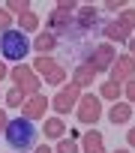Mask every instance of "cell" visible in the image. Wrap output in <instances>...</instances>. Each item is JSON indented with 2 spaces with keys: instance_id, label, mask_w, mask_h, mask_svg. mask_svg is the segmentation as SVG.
Listing matches in <instances>:
<instances>
[{
  "instance_id": "1",
  "label": "cell",
  "mask_w": 135,
  "mask_h": 153,
  "mask_svg": "<svg viewBox=\"0 0 135 153\" xmlns=\"http://www.w3.org/2000/svg\"><path fill=\"white\" fill-rule=\"evenodd\" d=\"M3 135H6V144L12 150H33V144H36V129H33V120H27V117L9 120Z\"/></svg>"
},
{
  "instance_id": "2",
  "label": "cell",
  "mask_w": 135,
  "mask_h": 153,
  "mask_svg": "<svg viewBox=\"0 0 135 153\" xmlns=\"http://www.w3.org/2000/svg\"><path fill=\"white\" fill-rule=\"evenodd\" d=\"M27 51H30V42H27L24 33H18V30H6L3 36H0V54H3L6 60L18 63L21 57H27Z\"/></svg>"
},
{
  "instance_id": "3",
  "label": "cell",
  "mask_w": 135,
  "mask_h": 153,
  "mask_svg": "<svg viewBox=\"0 0 135 153\" xmlns=\"http://www.w3.org/2000/svg\"><path fill=\"white\" fill-rule=\"evenodd\" d=\"M12 81H15V87H18L24 96H36V93H39V75H36L30 66H24V63H15Z\"/></svg>"
},
{
  "instance_id": "4",
  "label": "cell",
  "mask_w": 135,
  "mask_h": 153,
  "mask_svg": "<svg viewBox=\"0 0 135 153\" xmlns=\"http://www.w3.org/2000/svg\"><path fill=\"white\" fill-rule=\"evenodd\" d=\"M78 99H81V87L69 81V84H66V87H63V90L51 99V108L57 111V117H63V114H69V111L78 105Z\"/></svg>"
},
{
  "instance_id": "5",
  "label": "cell",
  "mask_w": 135,
  "mask_h": 153,
  "mask_svg": "<svg viewBox=\"0 0 135 153\" xmlns=\"http://www.w3.org/2000/svg\"><path fill=\"white\" fill-rule=\"evenodd\" d=\"M75 114H78V123L93 126V123L102 117V102H99V96H93V93L81 96V99H78V105H75Z\"/></svg>"
},
{
  "instance_id": "6",
  "label": "cell",
  "mask_w": 135,
  "mask_h": 153,
  "mask_svg": "<svg viewBox=\"0 0 135 153\" xmlns=\"http://www.w3.org/2000/svg\"><path fill=\"white\" fill-rule=\"evenodd\" d=\"M114 60H117V51H114L111 45H96V48L90 51V57H87V66H90L93 72H108V69L114 66Z\"/></svg>"
},
{
  "instance_id": "7",
  "label": "cell",
  "mask_w": 135,
  "mask_h": 153,
  "mask_svg": "<svg viewBox=\"0 0 135 153\" xmlns=\"http://www.w3.org/2000/svg\"><path fill=\"white\" fill-rule=\"evenodd\" d=\"M108 81H114V84H120V81H135V57H132V54H117Z\"/></svg>"
},
{
  "instance_id": "8",
  "label": "cell",
  "mask_w": 135,
  "mask_h": 153,
  "mask_svg": "<svg viewBox=\"0 0 135 153\" xmlns=\"http://www.w3.org/2000/svg\"><path fill=\"white\" fill-rule=\"evenodd\" d=\"M48 105H51V102H48L42 93H36V96H27V99H24V105H21V114H24L27 120H39V117H45Z\"/></svg>"
},
{
  "instance_id": "9",
  "label": "cell",
  "mask_w": 135,
  "mask_h": 153,
  "mask_svg": "<svg viewBox=\"0 0 135 153\" xmlns=\"http://www.w3.org/2000/svg\"><path fill=\"white\" fill-rule=\"evenodd\" d=\"M48 27H51V33L57 36V33H63V30H72V18L66 15V12H60V9H54V12L48 15Z\"/></svg>"
},
{
  "instance_id": "10",
  "label": "cell",
  "mask_w": 135,
  "mask_h": 153,
  "mask_svg": "<svg viewBox=\"0 0 135 153\" xmlns=\"http://www.w3.org/2000/svg\"><path fill=\"white\" fill-rule=\"evenodd\" d=\"M102 33H105L108 42H129V30H126L120 21H108V24L102 27Z\"/></svg>"
},
{
  "instance_id": "11",
  "label": "cell",
  "mask_w": 135,
  "mask_h": 153,
  "mask_svg": "<svg viewBox=\"0 0 135 153\" xmlns=\"http://www.w3.org/2000/svg\"><path fill=\"white\" fill-rule=\"evenodd\" d=\"M129 117H132V105L129 102H114L111 111H108V120L111 123H129Z\"/></svg>"
},
{
  "instance_id": "12",
  "label": "cell",
  "mask_w": 135,
  "mask_h": 153,
  "mask_svg": "<svg viewBox=\"0 0 135 153\" xmlns=\"http://www.w3.org/2000/svg\"><path fill=\"white\" fill-rule=\"evenodd\" d=\"M81 141H84V153H105V144H102V132L99 129H90Z\"/></svg>"
},
{
  "instance_id": "13",
  "label": "cell",
  "mask_w": 135,
  "mask_h": 153,
  "mask_svg": "<svg viewBox=\"0 0 135 153\" xmlns=\"http://www.w3.org/2000/svg\"><path fill=\"white\" fill-rule=\"evenodd\" d=\"M33 45H36L39 54H48V51L57 48V36H54L51 30H42V33H36V42H33Z\"/></svg>"
},
{
  "instance_id": "14",
  "label": "cell",
  "mask_w": 135,
  "mask_h": 153,
  "mask_svg": "<svg viewBox=\"0 0 135 153\" xmlns=\"http://www.w3.org/2000/svg\"><path fill=\"white\" fill-rule=\"evenodd\" d=\"M63 129H66L63 117H48V120H45V126H42L45 138H54V141H60V138H63Z\"/></svg>"
},
{
  "instance_id": "15",
  "label": "cell",
  "mask_w": 135,
  "mask_h": 153,
  "mask_svg": "<svg viewBox=\"0 0 135 153\" xmlns=\"http://www.w3.org/2000/svg\"><path fill=\"white\" fill-rule=\"evenodd\" d=\"M42 75H45V84H51V87H60V84L66 81V69H63L60 63H54V66H51L48 72H42Z\"/></svg>"
},
{
  "instance_id": "16",
  "label": "cell",
  "mask_w": 135,
  "mask_h": 153,
  "mask_svg": "<svg viewBox=\"0 0 135 153\" xmlns=\"http://www.w3.org/2000/svg\"><path fill=\"white\" fill-rule=\"evenodd\" d=\"M18 27L24 30V33H36L39 30V15L30 9V12H24V15H18Z\"/></svg>"
},
{
  "instance_id": "17",
  "label": "cell",
  "mask_w": 135,
  "mask_h": 153,
  "mask_svg": "<svg viewBox=\"0 0 135 153\" xmlns=\"http://www.w3.org/2000/svg\"><path fill=\"white\" fill-rule=\"evenodd\" d=\"M93 75H96V72H93V69L84 63V66H78V69H75V75H72V84H78V87H90Z\"/></svg>"
},
{
  "instance_id": "18",
  "label": "cell",
  "mask_w": 135,
  "mask_h": 153,
  "mask_svg": "<svg viewBox=\"0 0 135 153\" xmlns=\"http://www.w3.org/2000/svg\"><path fill=\"white\" fill-rule=\"evenodd\" d=\"M96 15H99L96 6H81V9H78V24H81V27H90V24L96 21Z\"/></svg>"
},
{
  "instance_id": "19",
  "label": "cell",
  "mask_w": 135,
  "mask_h": 153,
  "mask_svg": "<svg viewBox=\"0 0 135 153\" xmlns=\"http://www.w3.org/2000/svg\"><path fill=\"white\" fill-rule=\"evenodd\" d=\"M99 96H102V99H111V102H117V99H120V84H114V81H102V87H99Z\"/></svg>"
},
{
  "instance_id": "20",
  "label": "cell",
  "mask_w": 135,
  "mask_h": 153,
  "mask_svg": "<svg viewBox=\"0 0 135 153\" xmlns=\"http://www.w3.org/2000/svg\"><path fill=\"white\" fill-rule=\"evenodd\" d=\"M6 9H9L12 15H15V12H18V15H24V12H30V3H27V0H9Z\"/></svg>"
},
{
  "instance_id": "21",
  "label": "cell",
  "mask_w": 135,
  "mask_h": 153,
  "mask_svg": "<svg viewBox=\"0 0 135 153\" xmlns=\"http://www.w3.org/2000/svg\"><path fill=\"white\" fill-rule=\"evenodd\" d=\"M54 153H78V141H72V138H66V141H63V138H60Z\"/></svg>"
},
{
  "instance_id": "22",
  "label": "cell",
  "mask_w": 135,
  "mask_h": 153,
  "mask_svg": "<svg viewBox=\"0 0 135 153\" xmlns=\"http://www.w3.org/2000/svg\"><path fill=\"white\" fill-rule=\"evenodd\" d=\"M120 24H123L126 30H135V9H132V6L120 12Z\"/></svg>"
},
{
  "instance_id": "23",
  "label": "cell",
  "mask_w": 135,
  "mask_h": 153,
  "mask_svg": "<svg viewBox=\"0 0 135 153\" xmlns=\"http://www.w3.org/2000/svg\"><path fill=\"white\" fill-rule=\"evenodd\" d=\"M6 30H12V12L3 6L0 9V33H6Z\"/></svg>"
},
{
  "instance_id": "24",
  "label": "cell",
  "mask_w": 135,
  "mask_h": 153,
  "mask_svg": "<svg viewBox=\"0 0 135 153\" xmlns=\"http://www.w3.org/2000/svg\"><path fill=\"white\" fill-rule=\"evenodd\" d=\"M24 99H27V96H24L18 87H12V90L6 93V102H9V105H24Z\"/></svg>"
},
{
  "instance_id": "25",
  "label": "cell",
  "mask_w": 135,
  "mask_h": 153,
  "mask_svg": "<svg viewBox=\"0 0 135 153\" xmlns=\"http://www.w3.org/2000/svg\"><path fill=\"white\" fill-rule=\"evenodd\" d=\"M54 9H60V12H66V15H69L72 9H78V3H72V0H60V3H57Z\"/></svg>"
},
{
  "instance_id": "26",
  "label": "cell",
  "mask_w": 135,
  "mask_h": 153,
  "mask_svg": "<svg viewBox=\"0 0 135 153\" xmlns=\"http://www.w3.org/2000/svg\"><path fill=\"white\" fill-rule=\"evenodd\" d=\"M126 99L135 102V81H126Z\"/></svg>"
},
{
  "instance_id": "27",
  "label": "cell",
  "mask_w": 135,
  "mask_h": 153,
  "mask_svg": "<svg viewBox=\"0 0 135 153\" xmlns=\"http://www.w3.org/2000/svg\"><path fill=\"white\" fill-rule=\"evenodd\" d=\"M6 126H9V117H6V111H3V108H0V135L6 132Z\"/></svg>"
},
{
  "instance_id": "28",
  "label": "cell",
  "mask_w": 135,
  "mask_h": 153,
  "mask_svg": "<svg viewBox=\"0 0 135 153\" xmlns=\"http://www.w3.org/2000/svg\"><path fill=\"white\" fill-rule=\"evenodd\" d=\"M126 144H132V147H135V129H126Z\"/></svg>"
},
{
  "instance_id": "29",
  "label": "cell",
  "mask_w": 135,
  "mask_h": 153,
  "mask_svg": "<svg viewBox=\"0 0 135 153\" xmlns=\"http://www.w3.org/2000/svg\"><path fill=\"white\" fill-rule=\"evenodd\" d=\"M33 153H54V150H51V147H45V144H39V147H36Z\"/></svg>"
},
{
  "instance_id": "30",
  "label": "cell",
  "mask_w": 135,
  "mask_h": 153,
  "mask_svg": "<svg viewBox=\"0 0 135 153\" xmlns=\"http://www.w3.org/2000/svg\"><path fill=\"white\" fill-rule=\"evenodd\" d=\"M129 54L135 57V39H129Z\"/></svg>"
},
{
  "instance_id": "31",
  "label": "cell",
  "mask_w": 135,
  "mask_h": 153,
  "mask_svg": "<svg viewBox=\"0 0 135 153\" xmlns=\"http://www.w3.org/2000/svg\"><path fill=\"white\" fill-rule=\"evenodd\" d=\"M3 78H6V66L0 63V81H3Z\"/></svg>"
},
{
  "instance_id": "32",
  "label": "cell",
  "mask_w": 135,
  "mask_h": 153,
  "mask_svg": "<svg viewBox=\"0 0 135 153\" xmlns=\"http://www.w3.org/2000/svg\"><path fill=\"white\" fill-rule=\"evenodd\" d=\"M114 153H129V150H114Z\"/></svg>"
}]
</instances>
